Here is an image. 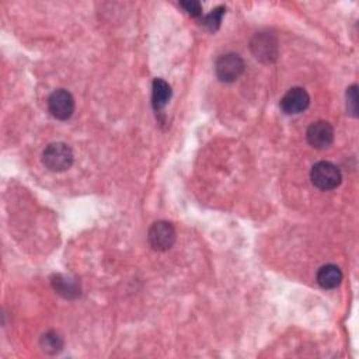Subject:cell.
<instances>
[{"label": "cell", "mask_w": 359, "mask_h": 359, "mask_svg": "<svg viewBox=\"0 0 359 359\" xmlns=\"http://www.w3.org/2000/svg\"><path fill=\"white\" fill-rule=\"evenodd\" d=\"M215 72L220 81L233 83L244 72V60L237 53H226L215 63Z\"/></svg>", "instance_id": "277c9868"}, {"label": "cell", "mask_w": 359, "mask_h": 359, "mask_svg": "<svg viewBox=\"0 0 359 359\" xmlns=\"http://www.w3.org/2000/svg\"><path fill=\"white\" fill-rule=\"evenodd\" d=\"M53 289L66 299H74L80 294V285L76 279L66 275H55L52 279Z\"/></svg>", "instance_id": "30bf717a"}, {"label": "cell", "mask_w": 359, "mask_h": 359, "mask_svg": "<svg viewBox=\"0 0 359 359\" xmlns=\"http://www.w3.org/2000/svg\"><path fill=\"white\" fill-rule=\"evenodd\" d=\"M346 108L352 116H358V86L352 84L346 90Z\"/></svg>", "instance_id": "5bb4252c"}, {"label": "cell", "mask_w": 359, "mask_h": 359, "mask_svg": "<svg viewBox=\"0 0 359 359\" xmlns=\"http://www.w3.org/2000/svg\"><path fill=\"white\" fill-rule=\"evenodd\" d=\"M224 11H226V8H224L223 6H219V7L213 8V10L205 17L203 24L206 25V28H208L209 31L215 32L216 29H219L220 22H222V18H223V15H224Z\"/></svg>", "instance_id": "4fadbf2b"}, {"label": "cell", "mask_w": 359, "mask_h": 359, "mask_svg": "<svg viewBox=\"0 0 359 359\" xmlns=\"http://www.w3.org/2000/svg\"><path fill=\"white\" fill-rule=\"evenodd\" d=\"M41 346L48 353H57L63 348V339L57 332L48 331L41 338Z\"/></svg>", "instance_id": "7c38bea8"}, {"label": "cell", "mask_w": 359, "mask_h": 359, "mask_svg": "<svg viewBox=\"0 0 359 359\" xmlns=\"http://www.w3.org/2000/svg\"><path fill=\"white\" fill-rule=\"evenodd\" d=\"M310 104L309 93L302 87L290 88L280 100V108L287 115L303 112Z\"/></svg>", "instance_id": "ba28073f"}, {"label": "cell", "mask_w": 359, "mask_h": 359, "mask_svg": "<svg viewBox=\"0 0 359 359\" xmlns=\"http://www.w3.org/2000/svg\"><path fill=\"white\" fill-rule=\"evenodd\" d=\"M180 6L191 15V17H199L202 14V7L199 1L195 0H187V1H181Z\"/></svg>", "instance_id": "9a60e30c"}, {"label": "cell", "mask_w": 359, "mask_h": 359, "mask_svg": "<svg viewBox=\"0 0 359 359\" xmlns=\"http://www.w3.org/2000/svg\"><path fill=\"white\" fill-rule=\"evenodd\" d=\"M171 87L163 79H154L151 86V104L156 111L163 109L171 98Z\"/></svg>", "instance_id": "8fae6325"}, {"label": "cell", "mask_w": 359, "mask_h": 359, "mask_svg": "<svg viewBox=\"0 0 359 359\" xmlns=\"http://www.w3.org/2000/svg\"><path fill=\"white\" fill-rule=\"evenodd\" d=\"M48 109L53 118L66 121L74 112V98L65 88L55 90L48 98Z\"/></svg>", "instance_id": "5b68a950"}, {"label": "cell", "mask_w": 359, "mask_h": 359, "mask_svg": "<svg viewBox=\"0 0 359 359\" xmlns=\"http://www.w3.org/2000/svg\"><path fill=\"white\" fill-rule=\"evenodd\" d=\"M73 161H74V156L72 149L62 142L48 144L42 153L43 165L53 172H62L69 170Z\"/></svg>", "instance_id": "6da1fadb"}, {"label": "cell", "mask_w": 359, "mask_h": 359, "mask_svg": "<svg viewBox=\"0 0 359 359\" xmlns=\"http://www.w3.org/2000/svg\"><path fill=\"white\" fill-rule=\"evenodd\" d=\"M251 50L261 62H273L278 56V42L272 35L261 32L252 38Z\"/></svg>", "instance_id": "52a82bcc"}, {"label": "cell", "mask_w": 359, "mask_h": 359, "mask_svg": "<svg viewBox=\"0 0 359 359\" xmlns=\"http://www.w3.org/2000/svg\"><path fill=\"white\" fill-rule=\"evenodd\" d=\"M310 180L314 187L321 191H330L337 188L341 181L342 175L337 165L330 161H318L311 167Z\"/></svg>", "instance_id": "7a4b0ae2"}, {"label": "cell", "mask_w": 359, "mask_h": 359, "mask_svg": "<svg viewBox=\"0 0 359 359\" xmlns=\"http://www.w3.org/2000/svg\"><path fill=\"white\" fill-rule=\"evenodd\" d=\"M175 229L170 222L158 220L154 222L147 233V240L153 250L156 251H167L175 243Z\"/></svg>", "instance_id": "3957f363"}, {"label": "cell", "mask_w": 359, "mask_h": 359, "mask_svg": "<svg viewBox=\"0 0 359 359\" xmlns=\"http://www.w3.org/2000/svg\"><path fill=\"white\" fill-rule=\"evenodd\" d=\"M306 137L309 144L314 149H327L334 142V128L325 121L313 122L307 128Z\"/></svg>", "instance_id": "8992f818"}, {"label": "cell", "mask_w": 359, "mask_h": 359, "mask_svg": "<svg viewBox=\"0 0 359 359\" xmlns=\"http://www.w3.org/2000/svg\"><path fill=\"white\" fill-rule=\"evenodd\" d=\"M341 282H342V271L334 264L323 265L317 272V283L323 289H334L339 286Z\"/></svg>", "instance_id": "9c48e42d"}]
</instances>
